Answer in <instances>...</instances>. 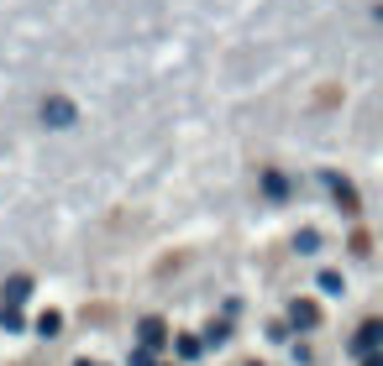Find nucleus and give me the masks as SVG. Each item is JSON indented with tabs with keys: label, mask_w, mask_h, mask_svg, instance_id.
Listing matches in <instances>:
<instances>
[{
	"label": "nucleus",
	"mask_w": 383,
	"mask_h": 366,
	"mask_svg": "<svg viewBox=\"0 0 383 366\" xmlns=\"http://www.w3.org/2000/svg\"><path fill=\"white\" fill-rule=\"evenodd\" d=\"M378 341H383V324H378V319H373V324H362V330H357V350H373Z\"/></svg>",
	"instance_id": "nucleus-1"
},
{
	"label": "nucleus",
	"mask_w": 383,
	"mask_h": 366,
	"mask_svg": "<svg viewBox=\"0 0 383 366\" xmlns=\"http://www.w3.org/2000/svg\"><path fill=\"white\" fill-rule=\"evenodd\" d=\"M43 115H48V120H74V110H69L63 100H48V105H43Z\"/></svg>",
	"instance_id": "nucleus-4"
},
{
	"label": "nucleus",
	"mask_w": 383,
	"mask_h": 366,
	"mask_svg": "<svg viewBox=\"0 0 383 366\" xmlns=\"http://www.w3.org/2000/svg\"><path fill=\"white\" fill-rule=\"evenodd\" d=\"M142 345H163V324H157V319H142Z\"/></svg>",
	"instance_id": "nucleus-2"
},
{
	"label": "nucleus",
	"mask_w": 383,
	"mask_h": 366,
	"mask_svg": "<svg viewBox=\"0 0 383 366\" xmlns=\"http://www.w3.org/2000/svg\"><path fill=\"white\" fill-rule=\"evenodd\" d=\"M367 366H383V356H367Z\"/></svg>",
	"instance_id": "nucleus-7"
},
{
	"label": "nucleus",
	"mask_w": 383,
	"mask_h": 366,
	"mask_svg": "<svg viewBox=\"0 0 383 366\" xmlns=\"http://www.w3.org/2000/svg\"><path fill=\"white\" fill-rule=\"evenodd\" d=\"M315 319H321V314H315V304H294V324H305V330H310Z\"/></svg>",
	"instance_id": "nucleus-5"
},
{
	"label": "nucleus",
	"mask_w": 383,
	"mask_h": 366,
	"mask_svg": "<svg viewBox=\"0 0 383 366\" xmlns=\"http://www.w3.org/2000/svg\"><path fill=\"white\" fill-rule=\"evenodd\" d=\"M131 366H152V356H148V350H137V356H131Z\"/></svg>",
	"instance_id": "nucleus-6"
},
{
	"label": "nucleus",
	"mask_w": 383,
	"mask_h": 366,
	"mask_svg": "<svg viewBox=\"0 0 383 366\" xmlns=\"http://www.w3.org/2000/svg\"><path fill=\"white\" fill-rule=\"evenodd\" d=\"M21 298H26V278H11V282H6V309H16Z\"/></svg>",
	"instance_id": "nucleus-3"
}]
</instances>
